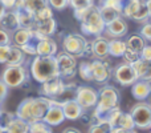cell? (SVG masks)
I'll use <instances>...</instances> for the list:
<instances>
[{"mask_svg": "<svg viewBox=\"0 0 151 133\" xmlns=\"http://www.w3.org/2000/svg\"><path fill=\"white\" fill-rule=\"evenodd\" d=\"M50 100L52 99L45 96L27 97L19 104L15 115L29 124L37 120H42V117L50 105Z\"/></svg>", "mask_w": 151, "mask_h": 133, "instance_id": "6da1fadb", "label": "cell"}, {"mask_svg": "<svg viewBox=\"0 0 151 133\" xmlns=\"http://www.w3.org/2000/svg\"><path fill=\"white\" fill-rule=\"evenodd\" d=\"M83 57H93V49H91V41L86 43L85 51H83Z\"/></svg>", "mask_w": 151, "mask_h": 133, "instance_id": "7dc6e473", "label": "cell"}, {"mask_svg": "<svg viewBox=\"0 0 151 133\" xmlns=\"http://www.w3.org/2000/svg\"><path fill=\"white\" fill-rule=\"evenodd\" d=\"M29 132L31 133H50L52 126L47 124L44 120H37L29 124Z\"/></svg>", "mask_w": 151, "mask_h": 133, "instance_id": "836d02e7", "label": "cell"}, {"mask_svg": "<svg viewBox=\"0 0 151 133\" xmlns=\"http://www.w3.org/2000/svg\"><path fill=\"white\" fill-rule=\"evenodd\" d=\"M99 12H101V16L102 19H104L105 24L110 23V21H113L114 19H117L118 16H121L122 13H121V11L115 9V8H111V7H107V5H99Z\"/></svg>", "mask_w": 151, "mask_h": 133, "instance_id": "d6a6232c", "label": "cell"}, {"mask_svg": "<svg viewBox=\"0 0 151 133\" xmlns=\"http://www.w3.org/2000/svg\"><path fill=\"white\" fill-rule=\"evenodd\" d=\"M56 61H57V69H58V76L61 78H73L77 75V57L73 55H69L65 51L60 53H56Z\"/></svg>", "mask_w": 151, "mask_h": 133, "instance_id": "8992f818", "label": "cell"}, {"mask_svg": "<svg viewBox=\"0 0 151 133\" xmlns=\"http://www.w3.org/2000/svg\"><path fill=\"white\" fill-rule=\"evenodd\" d=\"M141 59H146V60H151V45H145L143 49L141 51Z\"/></svg>", "mask_w": 151, "mask_h": 133, "instance_id": "f6af8a7d", "label": "cell"}, {"mask_svg": "<svg viewBox=\"0 0 151 133\" xmlns=\"http://www.w3.org/2000/svg\"><path fill=\"white\" fill-rule=\"evenodd\" d=\"M11 44V32L5 31L0 27V45Z\"/></svg>", "mask_w": 151, "mask_h": 133, "instance_id": "b9f144b4", "label": "cell"}, {"mask_svg": "<svg viewBox=\"0 0 151 133\" xmlns=\"http://www.w3.org/2000/svg\"><path fill=\"white\" fill-rule=\"evenodd\" d=\"M88 132L89 133H110L111 132V126H110L106 117H99V118H94V121L89 125Z\"/></svg>", "mask_w": 151, "mask_h": 133, "instance_id": "83f0119b", "label": "cell"}, {"mask_svg": "<svg viewBox=\"0 0 151 133\" xmlns=\"http://www.w3.org/2000/svg\"><path fill=\"white\" fill-rule=\"evenodd\" d=\"M141 36L143 37L146 41H151V23L145 24L141 28Z\"/></svg>", "mask_w": 151, "mask_h": 133, "instance_id": "ee69618b", "label": "cell"}, {"mask_svg": "<svg viewBox=\"0 0 151 133\" xmlns=\"http://www.w3.org/2000/svg\"><path fill=\"white\" fill-rule=\"evenodd\" d=\"M145 5H146L147 11H149V16L151 17V0H145Z\"/></svg>", "mask_w": 151, "mask_h": 133, "instance_id": "681fc988", "label": "cell"}, {"mask_svg": "<svg viewBox=\"0 0 151 133\" xmlns=\"http://www.w3.org/2000/svg\"><path fill=\"white\" fill-rule=\"evenodd\" d=\"M58 51L57 43L50 36H44L36 43L37 56H55Z\"/></svg>", "mask_w": 151, "mask_h": 133, "instance_id": "2e32d148", "label": "cell"}, {"mask_svg": "<svg viewBox=\"0 0 151 133\" xmlns=\"http://www.w3.org/2000/svg\"><path fill=\"white\" fill-rule=\"evenodd\" d=\"M127 132H135V124H134L131 113L122 112L119 116L117 126L111 129V133H127Z\"/></svg>", "mask_w": 151, "mask_h": 133, "instance_id": "ffe728a7", "label": "cell"}, {"mask_svg": "<svg viewBox=\"0 0 151 133\" xmlns=\"http://www.w3.org/2000/svg\"><path fill=\"white\" fill-rule=\"evenodd\" d=\"M5 132L7 133H28L29 132V123H27L25 120L13 116L7 124H5Z\"/></svg>", "mask_w": 151, "mask_h": 133, "instance_id": "7402d4cb", "label": "cell"}, {"mask_svg": "<svg viewBox=\"0 0 151 133\" xmlns=\"http://www.w3.org/2000/svg\"><path fill=\"white\" fill-rule=\"evenodd\" d=\"M57 28V23H56L55 17H47V19H41V20H35L33 24V31H36L37 33L42 35V36H52L56 32Z\"/></svg>", "mask_w": 151, "mask_h": 133, "instance_id": "ac0fdd59", "label": "cell"}, {"mask_svg": "<svg viewBox=\"0 0 151 133\" xmlns=\"http://www.w3.org/2000/svg\"><path fill=\"white\" fill-rule=\"evenodd\" d=\"M31 76L39 84L44 83L48 78L58 76L57 61L55 56H35L31 63Z\"/></svg>", "mask_w": 151, "mask_h": 133, "instance_id": "7a4b0ae2", "label": "cell"}, {"mask_svg": "<svg viewBox=\"0 0 151 133\" xmlns=\"http://www.w3.org/2000/svg\"><path fill=\"white\" fill-rule=\"evenodd\" d=\"M24 61H25V53L21 51V48L11 45L9 56H8L5 65H19V64H24Z\"/></svg>", "mask_w": 151, "mask_h": 133, "instance_id": "f1b7e54d", "label": "cell"}, {"mask_svg": "<svg viewBox=\"0 0 151 133\" xmlns=\"http://www.w3.org/2000/svg\"><path fill=\"white\" fill-rule=\"evenodd\" d=\"M42 120L47 124H49L50 126L60 125V124H63L65 121V116H64L60 101H57L56 99L50 100V105L48 108L47 113L44 115V117H42Z\"/></svg>", "mask_w": 151, "mask_h": 133, "instance_id": "4fadbf2b", "label": "cell"}, {"mask_svg": "<svg viewBox=\"0 0 151 133\" xmlns=\"http://www.w3.org/2000/svg\"><path fill=\"white\" fill-rule=\"evenodd\" d=\"M91 49H93V57L105 60L109 56V40L105 36L97 35L96 39L91 41Z\"/></svg>", "mask_w": 151, "mask_h": 133, "instance_id": "e0dca14e", "label": "cell"}, {"mask_svg": "<svg viewBox=\"0 0 151 133\" xmlns=\"http://www.w3.org/2000/svg\"><path fill=\"white\" fill-rule=\"evenodd\" d=\"M131 94L138 101H145L151 94V81L137 80L131 85Z\"/></svg>", "mask_w": 151, "mask_h": 133, "instance_id": "d6986e66", "label": "cell"}, {"mask_svg": "<svg viewBox=\"0 0 151 133\" xmlns=\"http://www.w3.org/2000/svg\"><path fill=\"white\" fill-rule=\"evenodd\" d=\"M0 116H1V109H0Z\"/></svg>", "mask_w": 151, "mask_h": 133, "instance_id": "f5cc1de1", "label": "cell"}, {"mask_svg": "<svg viewBox=\"0 0 151 133\" xmlns=\"http://www.w3.org/2000/svg\"><path fill=\"white\" fill-rule=\"evenodd\" d=\"M17 15V20H19V27L21 28H28L32 29L35 24V15L31 12V11L25 9L23 7H15L13 8Z\"/></svg>", "mask_w": 151, "mask_h": 133, "instance_id": "603a6c76", "label": "cell"}, {"mask_svg": "<svg viewBox=\"0 0 151 133\" xmlns=\"http://www.w3.org/2000/svg\"><path fill=\"white\" fill-rule=\"evenodd\" d=\"M63 132H64V133H80V129H76V128H65Z\"/></svg>", "mask_w": 151, "mask_h": 133, "instance_id": "c3c4849f", "label": "cell"}, {"mask_svg": "<svg viewBox=\"0 0 151 133\" xmlns=\"http://www.w3.org/2000/svg\"><path fill=\"white\" fill-rule=\"evenodd\" d=\"M0 27L5 31L12 33L15 29L19 28V20H17V15H16L15 9H7L4 12V15L0 19Z\"/></svg>", "mask_w": 151, "mask_h": 133, "instance_id": "44dd1931", "label": "cell"}, {"mask_svg": "<svg viewBox=\"0 0 151 133\" xmlns=\"http://www.w3.org/2000/svg\"><path fill=\"white\" fill-rule=\"evenodd\" d=\"M76 101L82 107V109H91L98 101V91L88 85L76 86Z\"/></svg>", "mask_w": 151, "mask_h": 133, "instance_id": "30bf717a", "label": "cell"}, {"mask_svg": "<svg viewBox=\"0 0 151 133\" xmlns=\"http://www.w3.org/2000/svg\"><path fill=\"white\" fill-rule=\"evenodd\" d=\"M131 116H133L135 128L139 131H147L151 126V105L145 100L139 101L138 104L134 105L131 109Z\"/></svg>", "mask_w": 151, "mask_h": 133, "instance_id": "52a82bcc", "label": "cell"}, {"mask_svg": "<svg viewBox=\"0 0 151 133\" xmlns=\"http://www.w3.org/2000/svg\"><path fill=\"white\" fill-rule=\"evenodd\" d=\"M31 39H32V29L21 28V27L15 29L12 32V35H11V43H13V45H16V47H21V45L27 44Z\"/></svg>", "mask_w": 151, "mask_h": 133, "instance_id": "cb8c5ba5", "label": "cell"}, {"mask_svg": "<svg viewBox=\"0 0 151 133\" xmlns=\"http://www.w3.org/2000/svg\"><path fill=\"white\" fill-rule=\"evenodd\" d=\"M47 1L52 9L64 11L65 8L69 7V0H47Z\"/></svg>", "mask_w": 151, "mask_h": 133, "instance_id": "74e56055", "label": "cell"}, {"mask_svg": "<svg viewBox=\"0 0 151 133\" xmlns=\"http://www.w3.org/2000/svg\"><path fill=\"white\" fill-rule=\"evenodd\" d=\"M1 80L7 84L9 88H17L25 84L29 80V73L24 64L19 65H7L1 73Z\"/></svg>", "mask_w": 151, "mask_h": 133, "instance_id": "5b68a950", "label": "cell"}, {"mask_svg": "<svg viewBox=\"0 0 151 133\" xmlns=\"http://www.w3.org/2000/svg\"><path fill=\"white\" fill-rule=\"evenodd\" d=\"M145 0H127L126 3H123L122 7V15L127 19H133V16L135 15V12L139 9Z\"/></svg>", "mask_w": 151, "mask_h": 133, "instance_id": "4dcf8cb0", "label": "cell"}, {"mask_svg": "<svg viewBox=\"0 0 151 133\" xmlns=\"http://www.w3.org/2000/svg\"><path fill=\"white\" fill-rule=\"evenodd\" d=\"M101 5H107V7L115 8V9L121 11L122 13V7H123V0H102Z\"/></svg>", "mask_w": 151, "mask_h": 133, "instance_id": "ab89813d", "label": "cell"}, {"mask_svg": "<svg viewBox=\"0 0 151 133\" xmlns=\"http://www.w3.org/2000/svg\"><path fill=\"white\" fill-rule=\"evenodd\" d=\"M134 68L138 75V80H147L151 81V60H146V59H139Z\"/></svg>", "mask_w": 151, "mask_h": 133, "instance_id": "d4e9b609", "label": "cell"}, {"mask_svg": "<svg viewBox=\"0 0 151 133\" xmlns=\"http://www.w3.org/2000/svg\"><path fill=\"white\" fill-rule=\"evenodd\" d=\"M47 5H49L47 0H17L16 3V7L25 8V9L31 11L33 15H36L39 11H41Z\"/></svg>", "mask_w": 151, "mask_h": 133, "instance_id": "484cf974", "label": "cell"}, {"mask_svg": "<svg viewBox=\"0 0 151 133\" xmlns=\"http://www.w3.org/2000/svg\"><path fill=\"white\" fill-rule=\"evenodd\" d=\"M61 108H63L64 116H65V120H78V118L82 116L83 109L76 99H69V100H64V101H60Z\"/></svg>", "mask_w": 151, "mask_h": 133, "instance_id": "9a60e30c", "label": "cell"}, {"mask_svg": "<svg viewBox=\"0 0 151 133\" xmlns=\"http://www.w3.org/2000/svg\"><path fill=\"white\" fill-rule=\"evenodd\" d=\"M5 132V128L3 125H0V133H4Z\"/></svg>", "mask_w": 151, "mask_h": 133, "instance_id": "816d5d0a", "label": "cell"}, {"mask_svg": "<svg viewBox=\"0 0 151 133\" xmlns=\"http://www.w3.org/2000/svg\"><path fill=\"white\" fill-rule=\"evenodd\" d=\"M88 40L80 33H69L63 40V49L69 55H73L74 57H83Z\"/></svg>", "mask_w": 151, "mask_h": 133, "instance_id": "ba28073f", "label": "cell"}, {"mask_svg": "<svg viewBox=\"0 0 151 133\" xmlns=\"http://www.w3.org/2000/svg\"><path fill=\"white\" fill-rule=\"evenodd\" d=\"M77 73L80 75V77L82 78L83 81H88L90 83L91 81V76H90V61H83L81 63L77 68Z\"/></svg>", "mask_w": 151, "mask_h": 133, "instance_id": "e575fe53", "label": "cell"}, {"mask_svg": "<svg viewBox=\"0 0 151 133\" xmlns=\"http://www.w3.org/2000/svg\"><path fill=\"white\" fill-rule=\"evenodd\" d=\"M126 48L134 51V52L141 53V51L143 49V47L146 45V40L141 36V35H133L126 40Z\"/></svg>", "mask_w": 151, "mask_h": 133, "instance_id": "1f68e13d", "label": "cell"}, {"mask_svg": "<svg viewBox=\"0 0 151 133\" xmlns=\"http://www.w3.org/2000/svg\"><path fill=\"white\" fill-rule=\"evenodd\" d=\"M122 57H123V60H125V63H129V64H131V65H134V64L141 59V53L134 52V51L126 48V51H125V53L122 55Z\"/></svg>", "mask_w": 151, "mask_h": 133, "instance_id": "8d00e7d4", "label": "cell"}, {"mask_svg": "<svg viewBox=\"0 0 151 133\" xmlns=\"http://www.w3.org/2000/svg\"><path fill=\"white\" fill-rule=\"evenodd\" d=\"M90 76L91 81L98 84H106L111 77V68L109 63L101 59L90 61Z\"/></svg>", "mask_w": 151, "mask_h": 133, "instance_id": "7c38bea8", "label": "cell"}, {"mask_svg": "<svg viewBox=\"0 0 151 133\" xmlns=\"http://www.w3.org/2000/svg\"><path fill=\"white\" fill-rule=\"evenodd\" d=\"M69 5L73 8L74 17L80 20L83 12L88 8H90L91 5H94V0H69Z\"/></svg>", "mask_w": 151, "mask_h": 133, "instance_id": "4316f807", "label": "cell"}, {"mask_svg": "<svg viewBox=\"0 0 151 133\" xmlns=\"http://www.w3.org/2000/svg\"><path fill=\"white\" fill-rule=\"evenodd\" d=\"M111 73L114 80L123 86H131L138 80V75H137L135 68L129 63H122L119 65H117Z\"/></svg>", "mask_w": 151, "mask_h": 133, "instance_id": "9c48e42d", "label": "cell"}, {"mask_svg": "<svg viewBox=\"0 0 151 133\" xmlns=\"http://www.w3.org/2000/svg\"><path fill=\"white\" fill-rule=\"evenodd\" d=\"M53 16V11L52 8L49 7V5H47L45 8H42L41 11H39V12L35 15V20H41V19H47V17H52Z\"/></svg>", "mask_w": 151, "mask_h": 133, "instance_id": "f35d334b", "label": "cell"}, {"mask_svg": "<svg viewBox=\"0 0 151 133\" xmlns=\"http://www.w3.org/2000/svg\"><path fill=\"white\" fill-rule=\"evenodd\" d=\"M8 89H9V86H8L3 80H0V105H3V102H4L5 99H7Z\"/></svg>", "mask_w": 151, "mask_h": 133, "instance_id": "7bdbcfd3", "label": "cell"}, {"mask_svg": "<svg viewBox=\"0 0 151 133\" xmlns=\"http://www.w3.org/2000/svg\"><path fill=\"white\" fill-rule=\"evenodd\" d=\"M150 131H151V126H150Z\"/></svg>", "mask_w": 151, "mask_h": 133, "instance_id": "db71d44e", "label": "cell"}, {"mask_svg": "<svg viewBox=\"0 0 151 133\" xmlns=\"http://www.w3.org/2000/svg\"><path fill=\"white\" fill-rule=\"evenodd\" d=\"M150 19V16H149V11H147V8H146V5H145V1H143V4L139 7V9L135 12V15L133 16V20H135V21H138V23H146L147 20Z\"/></svg>", "mask_w": 151, "mask_h": 133, "instance_id": "d590c367", "label": "cell"}, {"mask_svg": "<svg viewBox=\"0 0 151 133\" xmlns=\"http://www.w3.org/2000/svg\"><path fill=\"white\" fill-rule=\"evenodd\" d=\"M5 11H7V9H5V7L1 4V1H0V19H1V16L4 15V12H5Z\"/></svg>", "mask_w": 151, "mask_h": 133, "instance_id": "f907efd6", "label": "cell"}, {"mask_svg": "<svg viewBox=\"0 0 151 133\" xmlns=\"http://www.w3.org/2000/svg\"><path fill=\"white\" fill-rule=\"evenodd\" d=\"M78 21H80V27L82 33L93 35V36L101 35L105 31V25H106L101 16L99 8L97 5H91L90 8H88Z\"/></svg>", "mask_w": 151, "mask_h": 133, "instance_id": "277c9868", "label": "cell"}, {"mask_svg": "<svg viewBox=\"0 0 151 133\" xmlns=\"http://www.w3.org/2000/svg\"><path fill=\"white\" fill-rule=\"evenodd\" d=\"M119 105V92L113 85H104L98 91V101L93 108V117H105L113 108Z\"/></svg>", "mask_w": 151, "mask_h": 133, "instance_id": "3957f363", "label": "cell"}, {"mask_svg": "<svg viewBox=\"0 0 151 133\" xmlns=\"http://www.w3.org/2000/svg\"><path fill=\"white\" fill-rule=\"evenodd\" d=\"M65 86L66 84L64 83V78H61L60 76H55V77L48 78L44 83H41L40 93L41 96L49 97V99H58L64 94Z\"/></svg>", "mask_w": 151, "mask_h": 133, "instance_id": "8fae6325", "label": "cell"}, {"mask_svg": "<svg viewBox=\"0 0 151 133\" xmlns=\"http://www.w3.org/2000/svg\"><path fill=\"white\" fill-rule=\"evenodd\" d=\"M106 35L109 37H113V39H121V37L126 36L129 32V25L126 23V20L122 17V15L118 16L117 19H114L113 21L107 23L105 25V31Z\"/></svg>", "mask_w": 151, "mask_h": 133, "instance_id": "5bb4252c", "label": "cell"}, {"mask_svg": "<svg viewBox=\"0 0 151 133\" xmlns=\"http://www.w3.org/2000/svg\"><path fill=\"white\" fill-rule=\"evenodd\" d=\"M126 51V43L121 39L109 40V56L113 57H122Z\"/></svg>", "mask_w": 151, "mask_h": 133, "instance_id": "f546056e", "label": "cell"}, {"mask_svg": "<svg viewBox=\"0 0 151 133\" xmlns=\"http://www.w3.org/2000/svg\"><path fill=\"white\" fill-rule=\"evenodd\" d=\"M0 1H1V4L5 7V9H13V8L16 7L17 0H0Z\"/></svg>", "mask_w": 151, "mask_h": 133, "instance_id": "bcb514c9", "label": "cell"}, {"mask_svg": "<svg viewBox=\"0 0 151 133\" xmlns=\"http://www.w3.org/2000/svg\"><path fill=\"white\" fill-rule=\"evenodd\" d=\"M9 49H11V44L7 45H0V64H5L9 56Z\"/></svg>", "mask_w": 151, "mask_h": 133, "instance_id": "60d3db41", "label": "cell"}]
</instances>
